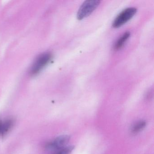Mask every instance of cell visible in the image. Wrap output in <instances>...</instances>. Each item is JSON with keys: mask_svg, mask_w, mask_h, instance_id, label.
Listing matches in <instances>:
<instances>
[{"mask_svg": "<svg viewBox=\"0 0 154 154\" xmlns=\"http://www.w3.org/2000/svg\"><path fill=\"white\" fill-rule=\"evenodd\" d=\"M100 1L98 0H91L85 2L78 10L77 19L82 20L91 15L99 6Z\"/></svg>", "mask_w": 154, "mask_h": 154, "instance_id": "obj_1", "label": "cell"}, {"mask_svg": "<svg viewBox=\"0 0 154 154\" xmlns=\"http://www.w3.org/2000/svg\"><path fill=\"white\" fill-rule=\"evenodd\" d=\"M137 11L136 8H129L125 9L116 17L112 23V26L117 28L123 26L135 16Z\"/></svg>", "mask_w": 154, "mask_h": 154, "instance_id": "obj_2", "label": "cell"}, {"mask_svg": "<svg viewBox=\"0 0 154 154\" xmlns=\"http://www.w3.org/2000/svg\"><path fill=\"white\" fill-rule=\"evenodd\" d=\"M70 137L68 135L59 136L47 144L46 149L54 153L65 147L70 140Z\"/></svg>", "mask_w": 154, "mask_h": 154, "instance_id": "obj_3", "label": "cell"}, {"mask_svg": "<svg viewBox=\"0 0 154 154\" xmlns=\"http://www.w3.org/2000/svg\"><path fill=\"white\" fill-rule=\"evenodd\" d=\"M52 55L49 53H45L37 57L31 68V73L35 74L39 72L51 61Z\"/></svg>", "mask_w": 154, "mask_h": 154, "instance_id": "obj_4", "label": "cell"}, {"mask_svg": "<svg viewBox=\"0 0 154 154\" xmlns=\"http://www.w3.org/2000/svg\"><path fill=\"white\" fill-rule=\"evenodd\" d=\"M12 119L0 120V137L6 135L11 130L14 125Z\"/></svg>", "mask_w": 154, "mask_h": 154, "instance_id": "obj_5", "label": "cell"}, {"mask_svg": "<svg viewBox=\"0 0 154 154\" xmlns=\"http://www.w3.org/2000/svg\"><path fill=\"white\" fill-rule=\"evenodd\" d=\"M130 36L129 32H126L118 39L114 46V48L115 50H119L124 45L128 38Z\"/></svg>", "mask_w": 154, "mask_h": 154, "instance_id": "obj_6", "label": "cell"}, {"mask_svg": "<svg viewBox=\"0 0 154 154\" xmlns=\"http://www.w3.org/2000/svg\"><path fill=\"white\" fill-rule=\"evenodd\" d=\"M146 126L145 121H140L133 125L131 128V132L134 134L138 133L142 130Z\"/></svg>", "mask_w": 154, "mask_h": 154, "instance_id": "obj_7", "label": "cell"}, {"mask_svg": "<svg viewBox=\"0 0 154 154\" xmlns=\"http://www.w3.org/2000/svg\"><path fill=\"white\" fill-rule=\"evenodd\" d=\"M74 148V146L65 147L62 149L56 151L53 154H70Z\"/></svg>", "mask_w": 154, "mask_h": 154, "instance_id": "obj_8", "label": "cell"}]
</instances>
